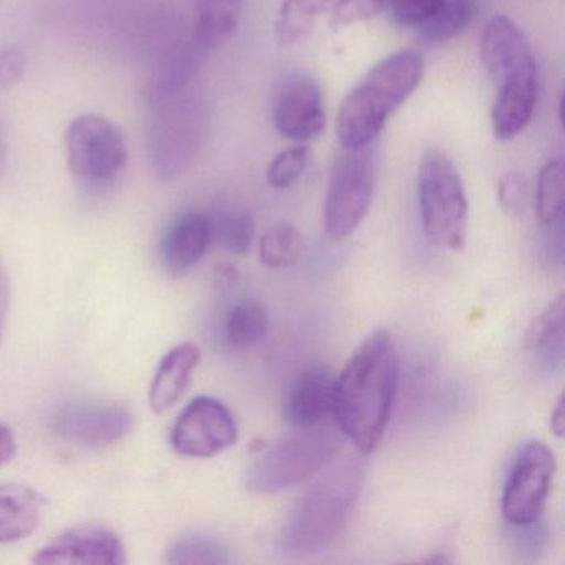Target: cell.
<instances>
[{
  "label": "cell",
  "mask_w": 565,
  "mask_h": 565,
  "mask_svg": "<svg viewBox=\"0 0 565 565\" xmlns=\"http://www.w3.org/2000/svg\"><path fill=\"white\" fill-rule=\"evenodd\" d=\"M237 423L213 396H198L178 416L171 431L174 451L190 458H214L236 445Z\"/></svg>",
  "instance_id": "11"
},
{
  "label": "cell",
  "mask_w": 565,
  "mask_h": 565,
  "mask_svg": "<svg viewBox=\"0 0 565 565\" xmlns=\"http://www.w3.org/2000/svg\"><path fill=\"white\" fill-rule=\"evenodd\" d=\"M190 4L194 38L204 52H210L236 31L246 0H190Z\"/></svg>",
  "instance_id": "20"
},
{
  "label": "cell",
  "mask_w": 565,
  "mask_h": 565,
  "mask_svg": "<svg viewBox=\"0 0 565 565\" xmlns=\"http://www.w3.org/2000/svg\"><path fill=\"white\" fill-rule=\"evenodd\" d=\"M548 532L541 519L527 524H508V541L524 558H535L547 545Z\"/></svg>",
  "instance_id": "29"
},
{
  "label": "cell",
  "mask_w": 565,
  "mask_h": 565,
  "mask_svg": "<svg viewBox=\"0 0 565 565\" xmlns=\"http://www.w3.org/2000/svg\"><path fill=\"white\" fill-rule=\"evenodd\" d=\"M498 200L508 216L521 217L527 206V181L521 173H508L498 184Z\"/></svg>",
  "instance_id": "31"
},
{
  "label": "cell",
  "mask_w": 565,
  "mask_h": 565,
  "mask_svg": "<svg viewBox=\"0 0 565 565\" xmlns=\"http://www.w3.org/2000/svg\"><path fill=\"white\" fill-rule=\"evenodd\" d=\"M171 564H230L231 555L220 539L206 534H190L178 539L167 552Z\"/></svg>",
  "instance_id": "27"
},
{
  "label": "cell",
  "mask_w": 565,
  "mask_h": 565,
  "mask_svg": "<svg viewBox=\"0 0 565 565\" xmlns=\"http://www.w3.org/2000/svg\"><path fill=\"white\" fill-rule=\"evenodd\" d=\"M200 362V349L190 342L174 347L164 355L150 386V406L154 413L161 415L180 402Z\"/></svg>",
  "instance_id": "17"
},
{
  "label": "cell",
  "mask_w": 565,
  "mask_h": 565,
  "mask_svg": "<svg viewBox=\"0 0 565 565\" xmlns=\"http://www.w3.org/2000/svg\"><path fill=\"white\" fill-rule=\"evenodd\" d=\"M269 332V312L256 299H246L231 310L226 323V337L237 349L256 345Z\"/></svg>",
  "instance_id": "24"
},
{
  "label": "cell",
  "mask_w": 565,
  "mask_h": 565,
  "mask_svg": "<svg viewBox=\"0 0 565 565\" xmlns=\"http://www.w3.org/2000/svg\"><path fill=\"white\" fill-rule=\"evenodd\" d=\"M44 501L25 486H0V544L21 541L38 529Z\"/></svg>",
  "instance_id": "19"
},
{
  "label": "cell",
  "mask_w": 565,
  "mask_h": 565,
  "mask_svg": "<svg viewBox=\"0 0 565 565\" xmlns=\"http://www.w3.org/2000/svg\"><path fill=\"white\" fill-rule=\"evenodd\" d=\"M363 456L356 451L337 459L297 502L280 535L287 554H316L339 537L362 494Z\"/></svg>",
  "instance_id": "3"
},
{
  "label": "cell",
  "mask_w": 565,
  "mask_h": 565,
  "mask_svg": "<svg viewBox=\"0 0 565 565\" xmlns=\"http://www.w3.org/2000/svg\"><path fill=\"white\" fill-rule=\"evenodd\" d=\"M213 239L227 253L234 256H243L253 244L254 226L253 217L246 211L236 207H224L210 216Z\"/></svg>",
  "instance_id": "25"
},
{
  "label": "cell",
  "mask_w": 565,
  "mask_h": 565,
  "mask_svg": "<svg viewBox=\"0 0 565 565\" xmlns=\"http://www.w3.org/2000/svg\"><path fill=\"white\" fill-rule=\"evenodd\" d=\"M303 237L292 224L279 223L260 237L259 257L264 266L284 269L294 266L302 256Z\"/></svg>",
  "instance_id": "26"
},
{
  "label": "cell",
  "mask_w": 565,
  "mask_h": 565,
  "mask_svg": "<svg viewBox=\"0 0 565 565\" xmlns=\"http://www.w3.org/2000/svg\"><path fill=\"white\" fill-rule=\"evenodd\" d=\"M385 6L386 0H337L333 22L337 25H347L366 21Z\"/></svg>",
  "instance_id": "32"
},
{
  "label": "cell",
  "mask_w": 565,
  "mask_h": 565,
  "mask_svg": "<svg viewBox=\"0 0 565 565\" xmlns=\"http://www.w3.org/2000/svg\"><path fill=\"white\" fill-rule=\"evenodd\" d=\"M213 243L210 216L203 213H186L178 217L161 246L163 263L173 274L193 269Z\"/></svg>",
  "instance_id": "16"
},
{
  "label": "cell",
  "mask_w": 565,
  "mask_h": 565,
  "mask_svg": "<svg viewBox=\"0 0 565 565\" xmlns=\"http://www.w3.org/2000/svg\"><path fill=\"white\" fill-rule=\"evenodd\" d=\"M135 425V416L118 403H68L52 415L55 436L84 448H107L124 439Z\"/></svg>",
  "instance_id": "12"
},
{
  "label": "cell",
  "mask_w": 565,
  "mask_h": 565,
  "mask_svg": "<svg viewBox=\"0 0 565 565\" xmlns=\"http://www.w3.org/2000/svg\"><path fill=\"white\" fill-rule=\"evenodd\" d=\"M274 127L297 143L316 140L326 130V104L320 85L306 74H292L277 87L273 102Z\"/></svg>",
  "instance_id": "13"
},
{
  "label": "cell",
  "mask_w": 565,
  "mask_h": 565,
  "mask_svg": "<svg viewBox=\"0 0 565 565\" xmlns=\"http://www.w3.org/2000/svg\"><path fill=\"white\" fill-rule=\"evenodd\" d=\"M18 451L14 433L4 423H0V468L12 461Z\"/></svg>",
  "instance_id": "34"
},
{
  "label": "cell",
  "mask_w": 565,
  "mask_h": 565,
  "mask_svg": "<svg viewBox=\"0 0 565 565\" xmlns=\"http://www.w3.org/2000/svg\"><path fill=\"white\" fill-rule=\"evenodd\" d=\"M330 2L332 0H284L276 22L277 41L282 45L306 41Z\"/></svg>",
  "instance_id": "22"
},
{
  "label": "cell",
  "mask_w": 565,
  "mask_h": 565,
  "mask_svg": "<svg viewBox=\"0 0 565 565\" xmlns=\"http://www.w3.org/2000/svg\"><path fill=\"white\" fill-rule=\"evenodd\" d=\"M68 170L87 188H107L128 163L124 134L100 115H82L65 131Z\"/></svg>",
  "instance_id": "9"
},
{
  "label": "cell",
  "mask_w": 565,
  "mask_h": 565,
  "mask_svg": "<svg viewBox=\"0 0 565 565\" xmlns=\"http://www.w3.org/2000/svg\"><path fill=\"white\" fill-rule=\"evenodd\" d=\"M551 429L555 436L562 438L565 429V415H564V396H558L555 408L551 413Z\"/></svg>",
  "instance_id": "36"
},
{
  "label": "cell",
  "mask_w": 565,
  "mask_h": 565,
  "mask_svg": "<svg viewBox=\"0 0 565 565\" xmlns=\"http://www.w3.org/2000/svg\"><path fill=\"white\" fill-rule=\"evenodd\" d=\"M525 349L534 356L544 376H555L564 366V294H558L547 309L531 323L525 333Z\"/></svg>",
  "instance_id": "18"
},
{
  "label": "cell",
  "mask_w": 565,
  "mask_h": 565,
  "mask_svg": "<svg viewBox=\"0 0 565 565\" xmlns=\"http://www.w3.org/2000/svg\"><path fill=\"white\" fill-rule=\"evenodd\" d=\"M426 562H428V564H448V562H452V558H449L448 555L441 554V552H439V554L426 558Z\"/></svg>",
  "instance_id": "37"
},
{
  "label": "cell",
  "mask_w": 565,
  "mask_h": 565,
  "mask_svg": "<svg viewBox=\"0 0 565 565\" xmlns=\"http://www.w3.org/2000/svg\"><path fill=\"white\" fill-rule=\"evenodd\" d=\"M423 230L436 246L461 250L468 237L469 204L458 168L448 154L429 150L418 167Z\"/></svg>",
  "instance_id": "7"
},
{
  "label": "cell",
  "mask_w": 565,
  "mask_h": 565,
  "mask_svg": "<svg viewBox=\"0 0 565 565\" xmlns=\"http://www.w3.org/2000/svg\"><path fill=\"white\" fill-rule=\"evenodd\" d=\"M443 0H386V8L396 24L418 29L441 6Z\"/></svg>",
  "instance_id": "30"
},
{
  "label": "cell",
  "mask_w": 565,
  "mask_h": 565,
  "mask_svg": "<svg viewBox=\"0 0 565 565\" xmlns=\"http://www.w3.org/2000/svg\"><path fill=\"white\" fill-rule=\"evenodd\" d=\"M150 107L147 140L151 164L161 180L190 170L207 130V107L193 84L147 102Z\"/></svg>",
  "instance_id": "5"
},
{
  "label": "cell",
  "mask_w": 565,
  "mask_h": 565,
  "mask_svg": "<svg viewBox=\"0 0 565 565\" xmlns=\"http://www.w3.org/2000/svg\"><path fill=\"white\" fill-rule=\"evenodd\" d=\"M479 47L494 87L492 131L498 140H512L527 127L537 104L534 54L521 28L504 15L488 22Z\"/></svg>",
  "instance_id": "2"
},
{
  "label": "cell",
  "mask_w": 565,
  "mask_h": 565,
  "mask_svg": "<svg viewBox=\"0 0 565 565\" xmlns=\"http://www.w3.org/2000/svg\"><path fill=\"white\" fill-rule=\"evenodd\" d=\"M478 0H443L438 11L419 25L423 44L439 45L468 31L478 15Z\"/></svg>",
  "instance_id": "21"
},
{
  "label": "cell",
  "mask_w": 565,
  "mask_h": 565,
  "mask_svg": "<svg viewBox=\"0 0 565 565\" xmlns=\"http://www.w3.org/2000/svg\"><path fill=\"white\" fill-rule=\"evenodd\" d=\"M425 61L415 51L388 55L343 98L337 137L343 148L373 145L386 121L422 84Z\"/></svg>",
  "instance_id": "4"
},
{
  "label": "cell",
  "mask_w": 565,
  "mask_h": 565,
  "mask_svg": "<svg viewBox=\"0 0 565 565\" xmlns=\"http://www.w3.org/2000/svg\"><path fill=\"white\" fill-rule=\"evenodd\" d=\"M310 157L312 153L307 145H299L277 154L267 168L266 178L269 186L274 190H287L292 186L309 167Z\"/></svg>",
  "instance_id": "28"
},
{
  "label": "cell",
  "mask_w": 565,
  "mask_h": 565,
  "mask_svg": "<svg viewBox=\"0 0 565 565\" xmlns=\"http://www.w3.org/2000/svg\"><path fill=\"white\" fill-rule=\"evenodd\" d=\"M342 433L319 425L264 449L244 472V486L257 494L286 491L322 471L339 452Z\"/></svg>",
  "instance_id": "6"
},
{
  "label": "cell",
  "mask_w": 565,
  "mask_h": 565,
  "mask_svg": "<svg viewBox=\"0 0 565 565\" xmlns=\"http://www.w3.org/2000/svg\"><path fill=\"white\" fill-rule=\"evenodd\" d=\"M555 469L554 452L545 443L531 439L519 446L502 488L501 511L505 524H527L542 518Z\"/></svg>",
  "instance_id": "10"
},
{
  "label": "cell",
  "mask_w": 565,
  "mask_h": 565,
  "mask_svg": "<svg viewBox=\"0 0 565 565\" xmlns=\"http://www.w3.org/2000/svg\"><path fill=\"white\" fill-rule=\"evenodd\" d=\"M34 564H127L124 542L110 529L82 525L49 542L32 558Z\"/></svg>",
  "instance_id": "14"
},
{
  "label": "cell",
  "mask_w": 565,
  "mask_h": 565,
  "mask_svg": "<svg viewBox=\"0 0 565 565\" xmlns=\"http://www.w3.org/2000/svg\"><path fill=\"white\" fill-rule=\"evenodd\" d=\"M335 376L327 366L316 365L296 376L284 402V418L296 429L323 425L332 413Z\"/></svg>",
  "instance_id": "15"
},
{
  "label": "cell",
  "mask_w": 565,
  "mask_h": 565,
  "mask_svg": "<svg viewBox=\"0 0 565 565\" xmlns=\"http://www.w3.org/2000/svg\"><path fill=\"white\" fill-rule=\"evenodd\" d=\"M28 67V57L21 45L0 52V90H11L21 84Z\"/></svg>",
  "instance_id": "33"
},
{
  "label": "cell",
  "mask_w": 565,
  "mask_h": 565,
  "mask_svg": "<svg viewBox=\"0 0 565 565\" xmlns=\"http://www.w3.org/2000/svg\"><path fill=\"white\" fill-rule=\"evenodd\" d=\"M9 303H11V282H9L4 266L0 264V339H2L6 320H8Z\"/></svg>",
  "instance_id": "35"
},
{
  "label": "cell",
  "mask_w": 565,
  "mask_h": 565,
  "mask_svg": "<svg viewBox=\"0 0 565 565\" xmlns=\"http://www.w3.org/2000/svg\"><path fill=\"white\" fill-rule=\"evenodd\" d=\"M376 186L373 145L343 148L337 157L323 203V227L332 239H345L365 220Z\"/></svg>",
  "instance_id": "8"
},
{
  "label": "cell",
  "mask_w": 565,
  "mask_h": 565,
  "mask_svg": "<svg viewBox=\"0 0 565 565\" xmlns=\"http://www.w3.org/2000/svg\"><path fill=\"white\" fill-rule=\"evenodd\" d=\"M535 211L545 227L562 226L564 217V160L552 158L539 173Z\"/></svg>",
  "instance_id": "23"
},
{
  "label": "cell",
  "mask_w": 565,
  "mask_h": 565,
  "mask_svg": "<svg viewBox=\"0 0 565 565\" xmlns=\"http://www.w3.org/2000/svg\"><path fill=\"white\" fill-rule=\"evenodd\" d=\"M399 362L392 337L376 329L355 350L335 380L332 415L337 428L369 455L379 446L398 388Z\"/></svg>",
  "instance_id": "1"
}]
</instances>
